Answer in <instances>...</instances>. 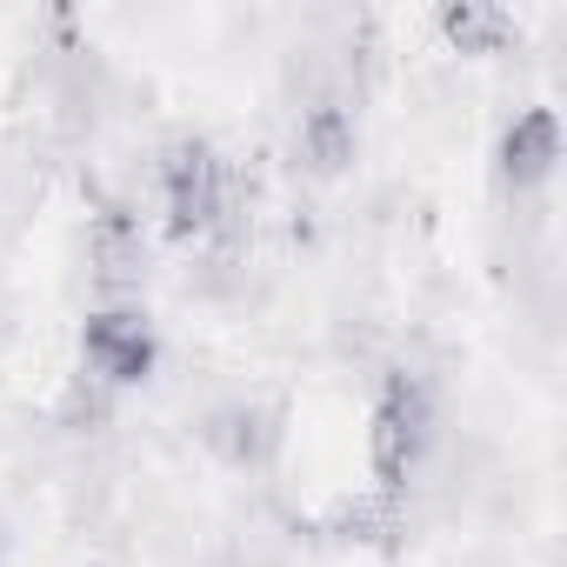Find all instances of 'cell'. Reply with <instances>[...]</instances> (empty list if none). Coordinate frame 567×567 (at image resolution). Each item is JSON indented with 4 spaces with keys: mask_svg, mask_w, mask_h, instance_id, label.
I'll use <instances>...</instances> for the list:
<instances>
[{
    "mask_svg": "<svg viewBox=\"0 0 567 567\" xmlns=\"http://www.w3.org/2000/svg\"><path fill=\"white\" fill-rule=\"evenodd\" d=\"M154 207L167 240H220L234 227V167L207 134H174L154 161Z\"/></svg>",
    "mask_w": 567,
    "mask_h": 567,
    "instance_id": "7a4b0ae2",
    "label": "cell"
},
{
    "mask_svg": "<svg viewBox=\"0 0 567 567\" xmlns=\"http://www.w3.org/2000/svg\"><path fill=\"white\" fill-rule=\"evenodd\" d=\"M200 441H207V454H214L220 467L260 474V467H274L280 441H288V414H280L274 401H260V394H234V401H220V408L200 421Z\"/></svg>",
    "mask_w": 567,
    "mask_h": 567,
    "instance_id": "5b68a950",
    "label": "cell"
},
{
    "mask_svg": "<svg viewBox=\"0 0 567 567\" xmlns=\"http://www.w3.org/2000/svg\"><path fill=\"white\" fill-rule=\"evenodd\" d=\"M441 447V388L421 368H388L368 408V474L388 501H401Z\"/></svg>",
    "mask_w": 567,
    "mask_h": 567,
    "instance_id": "6da1fadb",
    "label": "cell"
},
{
    "mask_svg": "<svg viewBox=\"0 0 567 567\" xmlns=\"http://www.w3.org/2000/svg\"><path fill=\"white\" fill-rule=\"evenodd\" d=\"M560 114L554 107H540V101H527L507 127H501V141H494V181L514 194V200H527V194H547L554 187V174H560Z\"/></svg>",
    "mask_w": 567,
    "mask_h": 567,
    "instance_id": "8992f818",
    "label": "cell"
},
{
    "mask_svg": "<svg viewBox=\"0 0 567 567\" xmlns=\"http://www.w3.org/2000/svg\"><path fill=\"white\" fill-rule=\"evenodd\" d=\"M161 368V328L141 301H101L81 321V374L107 394L147 388Z\"/></svg>",
    "mask_w": 567,
    "mask_h": 567,
    "instance_id": "3957f363",
    "label": "cell"
},
{
    "mask_svg": "<svg viewBox=\"0 0 567 567\" xmlns=\"http://www.w3.org/2000/svg\"><path fill=\"white\" fill-rule=\"evenodd\" d=\"M361 154V114L341 87H315L295 107V167H308L315 181H341Z\"/></svg>",
    "mask_w": 567,
    "mask_h": 567,
    "instance_id": "52a82bcc",
    "label": "cell"
},
{
    "mask_svg": "<svg viewBox=\"0 0 567 567\" xmlns=\"http://www.w3.org/2000/svg\"><path fill=\"white\" fill-rule=\"evenodd\" d=\"M434 28L447 34V48H454V54H494V48L514 34L507 8H487V0H454V8H441V14H434Z\"/></svg>",
    "mask_w": 567,
    "mask_h": 567,
    "instance_id": "ba28073f",
    "label": "cell"
},
{
    "mask_svg": "<svg viewBox=\"0 0 567 567\" xmlns=\"http://www.w3.org/2000/svg\"><path fill=\"white\" fill-rule=\"evenodd\" d=\"M87 274H94L101 301H141L147 274H154V240H147L141 207L101 200L87 214Z\"/></svg>",
    "mask_w": 567,
    "mask_h": 567,
    "instance_id": "277c9868",
    "label": "cell"
}]
</instances>
